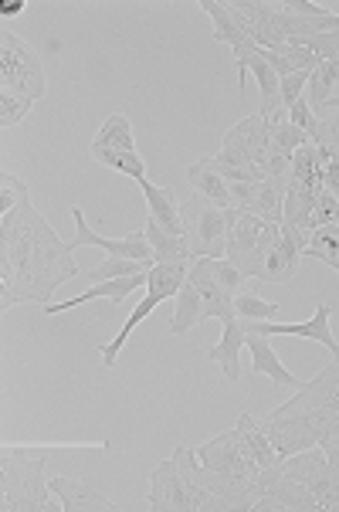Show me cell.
Returning a JSON list of instances; mask_svg holds the SVG:
<instances>
[{"mask_svg": "<svg viewBox=\"0 0 339 512\" xmlns=\"http://www.w3.org/2000/svg\"><path fill=\"white\" fill-rule=\"evenodd\" d=\"M78 275L75 251L34 211V204L0 214V309L41 302Z\"/></svg>", "mask_w": 339, "mask_h": 512, "instance_id": "6da1fadb", "label": "cell"}, {"mask_svg": "<svg viewBox=\"0 0 339 512\" xmlns=\"http://www.w3.org/2000/svg\"><path fill=\"white\" fill-rule=\"evenodd\" d=\"M258 424L278 458L319 445L329 462L339 465V357Z\"/></svg>", "mask_w": 339, "mask_h": 512, "instance_id": "7a4b0ae2", "label": "cell"}, {"mask_svg": "<svg viewBox=\"0 0 339 512\" xmlns=\"http://www.w3.org/2000/svg\"><path fill=\"white\" fill-rule=\"evenodd\" d=\"M45 65L17 34L0 28V126L11 129L45 95Z\"/></svg>", "mask_w": 339, "mask_h": 512, "instance_id": "3957f363", "label": "cell"}, {"mask_svg": "<svg viewBox=\"0 0 339 512\" xmlns=\"http://www.w3.org/2000/svg\"><path fill=\"white\" fill-rule=\"evenodd\" d=\"M45 455L31 458L24 445H4L0 455V509L4 512H55L62 502H51L45 479Z\"/></svg>", "mask_w": 339, "mask_h": 512, "instance_id": "277c9868", "label": "cell"}, {"mask_svg": "<svg viewBox=\"0 0 339 512\" xmlns=\"http://www.w3.org/2000/svg\"><path fill=\"white\" fill-rule=\"evenodd\" d=\"M180 221H184V238L194 258H224L228 255V221L214 201L201 194H190L180 201Z\"/></svg>", "mask_w": 339, "mask_h": 512, "instance_id": "5b68a950", "label": "cell"}, {"mask_svg": "<svg viewBox=\"0 0 339 512\" xmlns=\"http://www.w3.org/2000/svg\"><path fill=\"white\" fill-rule=\"evenodd\" d=\"M187 272H190V265H153L150 268V282H146V295H143V302L129 312V319H126V326L119 329V336L112 343H102L99 346V353H102V367H116V357L123 353V346L129 340V333L143 323L150 312L160 306V302H167V299H177L180 295V285L187 282Z\"/></svg>", "mask_w": 339, "mask_h": 512, "instance_id": "8992f818", "label": "cell"}, {"mask_svg": "<svg viewBox=\"0 0 339 512\" xmlns=\"http://www.w3.org/2000/svg\"><path fill=\"white\" fill-rule=\"evenodd\" d=\"M187 279L197 285V292L204 299V323L234 312V295L245 285V275L228 258H194Z\"/></svg>", "mask_w": 339, "mask_h": 512, "instance_id": "52a82bcc", "label": "cell"}, {"mask_svg": "<svg viewBox=\"0 0 339 512\" xmlns=\"http://www.w3.org/2000/svg\"><path fill=\"white\" fill-rule=\"evenodd\" d=\"M285 475L306 482L316 499L323 502V512H339V465H333L326 458V451L319 445H312L306 451H295V455H285L278 462Z\"/></svg>", "mask_w": 339, "mask_h": 512, "instance_id": "ba28073f", "label": "cell"}, {"mask_svg": "<svg viewBox=\"0 0 339 512\" xmlns=\"http://www.w3.org/2000/svg\"><path fill=\"white\" fill-rule=\"evenodd\" d=\"M258 485H262V496H258L251 512H323V502L316 499V492L306 482L285 475L278 465L262 468Z\"/></svg>", "mask_w": 339, "mask_h": 512, "instance_id": "9c48e42d", "label": "cell"}, {"mask_svg": "<svg viewBox=\"0 0 339 512\" xmlns=\"http://www.w3.org/2000/svg\"><path fill=\"white\" fill-rule=\"evenodd\" d=\"M72 218H75V238H72V251L78 248H102L106 251V258H129V262H146V265H156L153 258V248L150 241H146V231H133L126 234V238H102V234H95L89 224H85V214L82 207L72 204Z\"/></svg>", "mask_w": 339, "mask_h": 512, "instance_id": "30bf717a", "label": "cell"}, {"mask_svg": "<svg viewBox=\"0 0 339 512\" xmlns=\"http://www.w3.org/2000/svg\"><path fill=\"white\" fill-rule=\"evenodd\" d=\"M194 451H197V462H201L204 468H211V472L234 475V479H258V472H262V468L251 462L245 451H241L234 428L221 431L217 438L204 441V445L194 448Z\"/></svg>", "mask_w": 339, "mask_h": 512, "instance_id": "8fae6325", "label": "cell"}, {"mask_svg": "<svg viewBox=\"0 0 339 512\" xmlns=\"http://www.w3.org/2000/svg\"><path fill=\"white\" fill-rule=\"evenodd\" d=\"M329 316H333V306L323 302L306 323H255V319H241V323H245V329H255V333H262V336H302V340H316V343H323L336 360L339 340L333 336V329H329Z\"/></svg>", "mask_w": 339, "mask_h": 512, "instance_id": "7c38bea8", "label": "cell"}, {"mask_svg": "<svg viewBox=\"0 0 339 512\" xmlns=\"http://www.w3.org/2000/svg\"><path fill=\"white\" fill-rule=\"evenodd\" d=\"M150 509L153 512H194L177 455H170L167 462H160L153 468V475H150Z\"/></svg>", "mask_w": 339, "mask_h": 512, "instance_id": "4fadbf2b", "label": "cell"}, {"mask_svg": "<svg viewBox=\"0 0 339 512\" xmlns=\"http://www.w3.org/2000/svg\"><path fill=\"white\" fill-rule=\"evenodd\" d=\"M48 485H51V496L62 502V512H119V506L106 492H99L85 479L55 475V479H48Z\"/></svg>", "mask_w": 339, "mask_h": 512, "instance_id": "5bb4252c", "label": "cell"}, {"mask_svg": "<svg viewBox=\"0 0 339 512\" xmlns=\"http://www.w3.org/2000/svg\"><path fill=\"white\" fill-rule=\"evenodd\" d=\"M197 7H201L204 14H211V21H214V41H221V45H228L234 51V68L245 62L248 55H255L258 45L248 38L245 31L238 28V21L231 17V11H228V4H224V0H201Z\"/></svg>", "mask_w": 339, "mask_h": 512, "instance_id": "9a60e30c", "label": "cell"}, {"mask_svg": "<svg viewBox=\"0 0 339 512\" xmlns=\"http://www.w3.org/2000/svg\"><path fill=\"white\" fill-rule=\"evenodd\" d=\"M221 323H224V333H221V340L207 350V360L217 363L231 384H238L241 380V360L238 357H241V346H245V326H241L238 312L221 316Z\"/></svg>", "mask_w": 339, "mask_h": 512, "instance_id": "2e32d148", "label": "cell"}, {"mask_svg": "<svg viewBox=\"0 0 339 512\" xmlns=\"http://www.w3.org/2000/svg\"><path fill=\"white\" fill-rule=\"evenodd\" d=\"M146 282H150V272L126 275V279H112V282H95L92 289H85L82 295H75V299H68V302H48L45 312H48V316H58V312L85 306V302H92V299H109V302H116V306H119V302L129 299L136 289H143Z\"/></svg>", "mask_w": 339, "mask_h": 512, "instance_id": "e0dca14e", "label": "cell"}, {"mask_svg": "<svg viewBox=\"0 0 339 512\" xmlns=\"http://www.w3.org/2000/svg\"><path fill=\"white\" fill-rule=\"evenodd\" d=\"M245 326V323H241ZM245 346H248V353H251V367H255V373H262V377H268L272 384L278 387H292V390H299L306 380H299L295 373H289L282 367V360H278V353H275V346L268 343V336L262 333H255V329H245Z\"/></svg>", "mask_w": 339, "mask_h": 512, "instance_id": "ac0fdd59", "label": "cell"}, {"mask_svg": "<svg viewBox=\"0 0 339 512\" xmlns=\"http://www.w3.org/2000/svg\"><path fill=\"white\" fill-rule=\"evenodd\" d=\"M248 72L255 75L258 89H262V109H258V112H262L265 119H272L278 109H285L282 106V78H278L275 68L262 58V48H258L255 55H248L245 62L238 65V85L248 82Z\"/></svg>", "mask_w": 339, "mask_h": 512, "instance_id": "d6986e66", "label": "cell"}, {"mask_svg": "<svg viewBox=\"0 0 339 512\" xmlns=\"http://www.w3.org/2000/svg\"><path fill=\"white\" fill-rule=\"evenodd\" d=\"M268 228V221H262L258 214H241V221L234 224V228L228 231V262L238 268L241 275H245V268L251 262V255H255V248L262 245V234Z\"/></svg>", "mask_w": 339, "mask_h": 512, "instance_id": "ffe728a7", "label": "cell"}, {"mask_svg": "<svg viewBox=\"0 0 339 512\" xmlns=\"http://www.w3.org/2000/svg\"><path fill=\"white\" fill-rule=\"evenodd\" d=\"M139 190H143L146 197V214L160 224L163 231L170 234H184V221H180V204H177V194H173V187H153L150 180H136Z\"/></svg>", "mask_w": 339, "mask_h": 512, "instance_id": "44dd1931", "label": "cell"}, {"mask_svg": "<svg viewBox=\"0 0 339 512\" xmlns=\"http://www.w3.org/2000/svg\"><path fill=\"white\" fill-rule=\"evenodd\" d=\"M234 435H238V445L241 451L255 462L258 468H275L282 458H278V451L272 448V441H268V435L262 431V424H258L251 414L241 411L238 414V424H234Z\"/></svg>", "mask_w": 339, "mask_h": 512, "instance_id": "7402d4cb", "label": "cell"}, {"mask_svg": "<svg viewBox=\"0 0 339 512\" xmlns=\"http://www.w3.org/2000/svg\"><path fill=\"white\" fill-rule=\"evenodd\" d=\"M146 241H150V248H153L156 265H194V255H190L184 234L163 231L150 214H146Z\"/></svg>", "mask_w": 339, "mask_h": 512, "instance_id": "603a6c76", "label": "cell"}, {"mask_svg": "<svg viewBox=\"0 0 339 512\" xmlns=\"http://www.w3.org/2000/svg\"><path fill=\"white\" fill-rule=\"evenodd\" d=\"M302 265V248L295 245L289 234H278V241L272 245L262 268V279L258 282H289Z\"/></svg>", "mask_w": 339, "mask_h": 512, "instance_id": "cb8c5ba5", "label": "cell"}, {"mask_svg": "<svg viewBox=\"0 0 339 512\" xmlns=\"http://www.w3.org/2000/svg\"><path fill=\"white\" fill-rule=\"evenodd\" d=\"M326 173V150H319L316 143H306L302 150L292 153V187L299 190H319Z\"/></svg>", "mask_w": 339, "mask_h": 512, "instance_id": "d4e9b609", "label": "cell"}, {"mask_svg": "<svg viewBox=\"0 0 339 512\" xmlns=\"http://www.w3.org/2000/svg\"><path fill=\"white\" fill-rule=\"evenodd\" d=\"M187 180H190V187H194V194H201L207 197V201H214L221 211H228L231 204V190H228V180L224 177H217V173L207 167L204 160H197V163H190V170H187Z\"/></svg>", "mask_w": 339, "mask_h": 512, "instance_id": "484cf974", "label": "cell"}, {"mask_svg": "<svg viewBox=\"0 0 339 512\" xmlns=\"http://www.w3.org/2000/svg\"><path fill=\"white\" fill-rule=\"evenodd\" d=\"M201 323H204V299H201V292H197V285L187 279L184 285H180L177 312H173V319H170V333L184 336L187 329H194Z\"/></svg>", "mask_w": 339, "mask_h": 512, "instance_id": "4316f807", "label": "cell"}, {"mask_svg": "<svg viewBox=\"0 0 339 512\" xmlns=\"http://www.w3.org/2000/svg\"><path fill=\"white\" fill-rule=\"evenodd\" d=\"M262 58L275 68L278 78H285L292 72H316V65H319V58L302 45H285L282 51H265L262 48Z\"/></svg>", "mask_w": 339, "mask_h": 512, "instance_id": "83f0119b", "label": "cell"}, {"mask_svg": "<svg viewBox=\"0 0 339 512\" xmlns=\"http://www.w3.org/2000/svg\"><path fill=\"white\" fill-rule=\"evenodd\" d=\"M312 204H316V190L289 187V194H285V204H282V228L316 231V228H312Z\"/></svg>", "mask_w": 339, "mask_h": 512, "instance_id": "f1b7e54d", "label": "cell"}, {"mask_svg": "<svg viewBox=\"0 0 339 512\" xmlns=\"http://www.w3.org/2000/svg\"><path fill=\"white\" fill-rule=\"evenodd\" d=\"M268 140H272V150L292 156L295 150H302L306 143H312L299 126L289 123V109H278L272 119H268Z\"/></svg>", "mask_w": 339, "mask_h": 512, "instance_id": "f546056e", "label": "cell"}, {"mask_svg": "<svg viewBox=\"0 0 339 512\" xmlns=\"http://www.w3.org/2000/svg\"><path fill=\"white\" fill-rule=\"evenodd\" d=\"M92 150H136L133 126H129V119L123 112H112L106 123H102V129L92 140Z\"/></svg>", "mask_w": 339, "mask_h": 512, "instance_id": "4dcf8cb0", "label": "cell"}, {"mask_svg": "<svg viewBox=\"0 0 339 512\" xmlns=\"http://www.w3.org/2000/svg\"><path fill=\"white\" fill-rule=\"evenodd\" d=\"M309 140L326 150L333 160H339V109L336 106H323L316 109V123H312Z\"/></svg>", "mask_w": 339, "mask_h": 512, "instance_id": "1f68e13d", "label": "cell"}, {"mask_svg": "<svg viewBox=\"0 0 339 512\" xmlns=\"http://www.w3.org/2000/svg\"><path fill=\"white\" fill-rule=\"evenodd\" d=\"M241 126H245V140H248L251 163H255V167L265 173L268 153H272V140H268V119L262 116V112H255V116L241 119Z\"/></svg>", "mask_w": 339, "mask_h": 512, "instance_id": "d6a6232c", "label": "cell"}, {"mask_svg": "<svg viewBox=\"0 0 339 512\" xmlns=\"http://www.w3.org/2000/svg\"><path fill=\"white\" fill-rule=\"evenodd\" d=\"M282 204H285V190L275 184V180H262L258 184V194H255V201H251L248 207V214H258L262 221L268 224H282Z\"/></svg>", "mask_w": 339, "mask_h": 512, "instance_id": "836d02e7", "label": "cell"}, {"mask_svg": "<svg viewBox=\"0 0 339 512\" xmlns=\"http://www.w3.org/2000/svg\"><path fill=\"white\" fill-rule=\"evenodd\" d=\"M309 85H312V92L306 95V99H309L312 112H316L333 99V89L339 85V62H319L316 72H312V78H309Z\"/></svg>", "mask_w": 339, "mask_h": 512, "instance_id": "e575fe53", "label": "cell"}, {"mask_svg": "<svg viewBox=\"0 0 339 512\" xmlns=\"http://www.w3.org/2000/svg\"><path fill=\"white\" fill-rule=\"evenodd\" d=\"M306 255L319 258L323 265H329L333 272H339V228H336V224H323V228L312 231V241H309Z\"/></svg>", "mask_w": 339, "mask_h": 512, "instance_id": "d590c367", "label": "cell"}, {"mask_svg": "<svg viewBox=\"0 0 339 512\" xmlns=\"http://www.w3.org/2000/svg\"><path fill=\"white\" fill-rule=\"evenodd\" d=\"M234 312H238V319H255V323H275L278 316H282V306L278 302H265L258 299L255 292H238L234 295Z\"/></svg>", "mask_w": 339, "mask_h": 512, "instance_id": "8d00e7d4", "label": "cell"}, {"mask_svg": "<svg viewBox=\"0 0 339 512\" xmlns=\"http://www.w3.org/2000/svg\"><path fill=\"white\" fill-rule=\"evenodd\" d=\"M92 156L102 163V167L119 170V173H126V177H133V180L146 177V163H143V156H139L136 150H92Z\"/></svg>", "mask_w": 339, "mask_h": 512, "instance_id": "74e56055", "label": "cell"}, {"mask_svg": "<svg viewBox=\"0 0 339 512\" xmlns=\"http://www.w3.org/2000/svg\"><path fill=\"white\" fill-rule=\"evenodd\" d=\"M217 160L228 163V167H255L251 163V153H248V140H245V126H231L228 133H224L221 140V153H217Z\"/></svg>", "mask_w": 339, "mask_h": 512, "instance_id": "f35d334b", "label": "cell"}, {"mask_svg": "<svg viewBox=\"0 0 339 512\" xmlns=\"http://www.w3.org/2000/svg\"><path fill=\"white\" fill-rule=\"evenodd\" d=\"M31 204V190L21 177H14L11 170H0V214L14 211V207Z\"/></svg>", "mask_w": 339, "mask_h": 512, "instance_id": "ab89813d", "label": "cell"}, {"mask_svg": "<svg viewBox=\"0 0 339 512\" xmlns=\"http://www.w3.org/2000/svg\"><path fill=\"white\" fill-rule=\"evenodd\" d=\"M150 272L146 262H129V258H106L99 268L92 272V282H112V279H126V275Z\"/></svg>", "mask_w": 339, "mask_h": 512, "instance_id": "60d3db41", "label": "cell"}, {"mask_svg": "<svg viewBox=\"0 0 339 512\" xmlns=\"http://www.w3.org/2000/svg\"><path fill=\"white\" fill-rule=\"evenodd\" d=\"M339 221V197L333 190L319 187L316 190V204H312V228H323V224Z\"/></svg>", "mask_w": 339, "mask_h": 512, "instance_id": "b9f144b4", "label": "cell"}, {"mask_svg": "<svg viewBox=\"0 0 339 512\" xmlns=\"http://www.w3.org/2000/svg\"><path fill=\"white\" fill-rule=\"evenodd\" d=\"M302 48H309L319 62H339V31L316 34V38L302 41Z\"/></svg>", "mask_w": 339, "mask_h": 512, "instance_id": "7bdbcfd3", "label": "cell"}, {"mask_svg": "<svg viewBox=\"0 0 339 512\" xmlns=\"http://www.w3.org/2000/svg\"><path fill=\"white\" fill-rule=\"evenodd\" d=\"M309 78H312V72H292V75L282 78V106L285 109L295 106V102H299L302 95H306Z\"/></svg>", "mask_w": 339, "mask_h": 512, "instance_id": "ee69618b", "label": "cell"}, {"mask_svg": "<svg viewBox=\"0 0 339 512\" xmlns=\"http://www.w3.org/2000/svg\"><path fill=\"white\" fill-rule=\"evenodd\" d=\"M289 123H292V126H299L306 136L312 133V123H316V112H312L306 95H302V99L295 102V106H289Z\"/></svg>", "mask_w": 339, "mask_h": 512, "instance_id": "f6af8a7d", "label": "cell"}, {"mask_svg": "<svg viewBox=\"0 0 339 512\" xmlns=\"http://www.w3.org/2000/svg\"><path fill=\"white\" fill-rule=\"evenodd\" d=\"M285 11L289 14H299V17H329L333 11L329 7H319V4H309V0H282Z\"/></svg>", "mask_w": 339, "mask_h": 512, "instance_id": "bcb514c9", "label": "cell"}, {"mask_svg": "<svg viewBox=\"0 0 339 512\" xmlns=\"http://www.w3.org/2000/svg\"><path fill=\"white\" fill-rule=\"evenodd\" d=\"M323 187L333 190V194L339 197V160H333V156L326 153V173H323Z\"/></svg>", "mask_w": 339, "mask_h": 512, "instance_id": "7dc6e473", "label": "cell"}, {"mask_svg": "<svg viewBox=\"0 0 339 512\" xmlns=\"http://www.w3.org/2000/svg\"><path fill=\"white\" fill-rule=\"evenodd\" d=\"M24 7H28V0H0V17H17L24 14Z\"/></svg>", "mask_w": 339, "mask_h": 512, "instance_id": "c3c4849f", "label": "cell"}, {"mask_svg": "<svg viewBox=\"0 0 339 512\" xmlns=\"http://www.w3.org/2000/svg\"><path fill=\"white\" fill-rule=\"evenodd\" d=\"M326 106H336V109H339V95H333V99H329Z\"/></svg>", "mask_w": 339, "mask_h": 512, "instance_id": "681fc988", "label": "cell"}]
</instances>
